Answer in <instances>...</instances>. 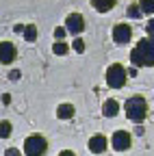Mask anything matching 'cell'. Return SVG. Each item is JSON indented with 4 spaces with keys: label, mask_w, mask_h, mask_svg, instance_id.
Here are the masks:
<instances>
[{
    "label": "cell",
    "mask_w": 154,
    "mask_h": 156,
    "mask_svg": "<svg viewBox=\"0 0 154 156\" xmlns=\"http://www.w3.org/2000/svg\"><path fill=\"white\" fill-rule=\"evenodd\" d=\"M5 156H22V152H20V150H15V147H7Z\"/></svg>",
    "instance_id": "cell-20"
},
{
    "label": "cell",
    "mask_w": 154,
    "mask_h": 156,
    "mask_svg": "<svg viewBox=\"0 0 154 156\" xmlns=\"http://www.w3.org/2000/svg\"><path fill=\"white\" fill-rule=\"evenodd\" d=\"M106 136L104 134H93L91 139H89V150L93 152V154H102L104 150H106Z\"/></svg>",
    "instance_id": "cell-9"
},
{
    "label": "cell",
    "mask_w": 154,
    "mask_h": 156,
    "mask_svg": "<svg viewBox=\"0 0 154 156\" xmlns=\"http://www.w3.org/2000/svg\"><path fill=\"white\" fill-rule=\"evenodd\" d=\"M67 50H70V46H67L65 41H56V44L52 46V52H54V54H59V56H63Z\"/></svg>",
    "instance_id": "cell-14"
},
{
    "label": "cell",
    "mask_w": 154,
    "mask_h": 156,
    "mask_svg": "<svg viewBox=\"0 0 154 156\" xmlns=\"http://www.w3.org/2000/svg\"><path fill=\"white\" fill-rule=\"evenodd\" d=\"M24 37H26V41H35V39H37V28H35V24H26Z\"/></svg>",
    "instance_id": "cell-13"
},
{
    "label": "cell",
    "mask_w": 154,
    "mask_h": 156,
    "mask_svg": "<svg viewBox=\"0 0 154 156\" xmlns=\"http://www.w3.org/2000/svg\"><path fill=\"white\" fill-rule=\"evenodd\" d=\"M139 9H141V13H154V0H143V2H139Z\"/></svg>",
    "instance_id": "cell-16"
},
{
    "label": "cell",
    "mask_w": 154,
    "mask_h": 156,
    "mask_svg": "<svg viewBox=\"0 0 154 156\" xmlns=\"http://www.w3.org/2000/svg\"><path fill=\"white\" fill-rule=\"evenodd\" d=\"M145 30H148V35H150V39H154V17L148 22V26H145Z\"/></svg>",
    "instance_id": "cell-19"
},
{
    "label": "cell",
    "mask_w": 154,
    "mask_h": 156,
    "mask_svg": "<svg viewBox=\"0 0 154 156\" xmlns=\"http://www.w3.org/2000/svg\"><path fill=\"white\" fill-rule=\"evenodd\" d=\"M128 15H130V17H141V9H139L137 2H132V5L128 7Z\"/></svg>",
    "instance_id": "cell-17"
},
{
    "label": "cell",
    "mask_w": 154,
    "mask_h": 156,
    "mask_svg": "<svg viewBox=\"0 0 154 156\" xmlns=\"http://www.w3.org/2000/svg\"><path fill=\"white\" fill-rule=\"evenodd\" d=\"M9 78H11V80H20V78H22V74L17 72V69H13V72L9 74Z\"/></svg>",
    "instance_id": "cell-22"
},
{
    "label": "cell",
    "mask_w": 154,
    "mask_h": 156,
    "mask_svg": "<svg viewBox=\"0 0 154 156\" xmlns=\"http://www.w3.org/2000/svg\"><path fill=\"white\" fill-rule=\"evenodd\" d=\"M113 39H115V44H120V46L128 44L132 39V28L128 24H115L113 26Z\"/></svg>",
    "instance_id": "cell-6"
},
{
    "label": "cell",
    "mask_w": 154,
    "mask_h": 156,
    "mask_svg": "<svg viewBox=\"0 0 154 156\" xmlns=\"http://www.w3.org/2000/svg\"><path fill=\"white\" fill-rule=\"evenodd\" d=\"M113 147L117 150V152H126L130 147V134L126 130H117L113 134Z\"/></svg>",
    "instance_id": "cell-7"
},
{
    "label": "cell",
    "mask_w": 154,
    "mask_h": 156,
    "mask_svg": "<svg viewBox=\"0 0 154 156\" xmlns=\"http://www.w3.org/2000/svg\"><path fill=\"white\" fill-rule=\"evenodd\" d=\"M24 28H26L24 24H17V26H13V30H15V33H24Z\"/></svg>",
    "instance_id": "cell-23"
},
{
    "label": "cell",
    "mask_w": 154,
    "mask_h": 156,
    "mask_svg": "<svg viewBox=\"0 0 154 156\" xmlns=\"http://www.w3.org/2000/svg\"><path fill=\"white\" fill-rule=\"evenodd\" d=\"M102 111H104L106 117H115V115L120 113V104H117V100H106L104 106H102Z\"/></svg>",
    "instance_id": "cell-10"
},
{
    "label": "cell",
    "mask_w": 154,
    "mask_h": 156,
    "mask_svg": "<svg viewBox=\"0 0 154 156\" xmlns=\"http://www.w3.org/2000/svg\"><path fill=\"white\" fill-rule=\"evenodd\" d=\"M130 61L137 67H152L154 65V39H139L137 48L130 52Z\"/></svg>",
    "instance_id": "cell-1"
},
{
    "label": "cell",
    "mask_w": 154,
    "mask_h": 156,
    "mask_svg": "<svg viewBox=\"0 0 154 156\" xmlns=\"http://www.w3.org/2000/svg\"><path fill=\"white\" fill-rule=\"evenodd\" d=\"M106 85L111 89H122L126 85V69L120 63H113L106 69Z\"/></svg>",
    "instance_id": "cell-4"
},
{
    "label": "cell",
    "mask_w": 154,
    "mask_h": 156,
    "mask_svg": "<svg viewBox=\"0 0 154 156\" xmlns=\"http://www.w3.org/2000/svg\"><path fill=\"white\" fill-rule=\"evenodd\" d=\"M2 102H5V104H9V102H11V95H9V93H5V95H2Z\"/></svg>",
    "instance_id": "cell-25"
},
{
    "label": "cell",
    "mask_w": 154,
    "mask_h": 156,
    "mask_svg": "<svg viewBox=\"0 0 154 156\" xmlns=\"http://www.w3.org/2000/svg\"><path fill=\"white\" fill-rule=\"evenodd\" d=\"M48 152V141L41 134H30L24 141V154L26 156H44Z\"/></svg>",
    "instance_id": "cell-3"
},
{
    "label": "cell",
    "mask_w": 154,
    "mask_h": 156,
    "mask_svg": "<svg viewBox=\"0 0 154 156\" xmlns=\"http://www.w3.org/2000/svg\"><path fill=\"white\" fill-rule=\"evenodd\" d=\"M15 58V46L11 41H0V63L9 65Z\"/></svg>",
    "instance_id": "cell-8"
},
{
    "label": "cell",
    "mask_w": 154,
    "mask_h": 156,
    "mask_svg": "<svg viewBox=\"0 0 154 156\" xmlns=\"http://www.w3.org/2000/svg\"><path fill=\"white\" fill-rule=\"evenodd\" d=\"M54 37H56V39L61 41V39L65 37V28H56V30H54Z\"/></svg>",
    "instance_id": "cell-21"
},
{
    "label": "cell",
    "mask_w": 154,
    "mask_h": 156,
    "mask_svg": "<svg viewBox=\"0 0 154 156\" xmlns=\"http://www.w3.org/2000/svg\"><path fill=\"white\" fill-rule=\"evenodd\" d=\"M11 130H13L11 122H0V139H7V136L11 134Z\"/></svg>",
    "instance_id": "cell-15"
},
{
    "label": "cell",
    "mask_w": 154,
    "mask_h": 156,
    "mask_svg": "<svg viewBox=\"0 0 154 156\" xmlns=\"http://www.w3.org/2000/svg\"><path fill=\"white\" fill-rule=\"evenodd\" d=\"M65 30H70L72 35H81L85 30V17L81 13H70L65 20Z\"/></svg>",
    "instance_id": "cell-5"
},
{
    "label": "cell",
    "mask_w": 154,
    "mask_h": 156,
    "mask_svg": "<svg viewBox=\"0 0 154 156\" xmlns=\"http://www.w3.org/2000/svg\"><path fill=\"white\" fill-rule=\"evenodd\" d=\"M124 108H126L128 119L134 122V124H141L145 119V115H148V102H145V98H141V95L128 98L126 104H124Z\"/></svg>",
    "instance_id": "cell-2"
},
{
    "label": "cell",
    "mask_w": 154,
    "mask_h": 156,
    "mask_svg": "<svg viewBox=\"0 0 154 156\" xmlns=\"http://www.w3.org/2000/svg\"><path fill=\"white\" fill-rule=\"evenodd\" d=\"M72 48L78 52V54H83V52H85V41H83V39H74V41H72Z\"/></svg>",
    "instance_id": "cell-18"
},
{
    "label": "cell",
    "mask_w": 154,
    "mask_h": 156,
    "mask_svg": "<svg viewBox=\"0 0 154 156\" xmlns=\"http://www.w3.org/2000/svg\"><path fill=\"white\" fill-rule=\"evenodd\" d=\"M95 9H98V11H111L113 7H115V0H93V2H91Z\"/></svg>",
    "instance_id": "cell-12"
},
{
    "label": "cell",
    "mask_w": 154,
    "mask_h": 156,
    "mask_svg": "<svg viewBox=\"0 0 154 156\" xmlns=\"http://www.w3.org/2000/svg\"><path fill=\"white\" fill-rule=\"evenodd\" d=\"M59 156H76V154H74V152H70V150H63Z\"/></svg>",
    "instance_id": "cell-24"
},
{
    "label": "cell",
    "mask_w": 154,
    "mask_h": 156,
    "mask_svg": "<svg viewBox=\"0 0 154 156\" xmlns=\"http://www.w3.org/2000/svg\"><path fill=\"white\" fill-rule=\"evenodd\" d=\"M56 117H59V119H72L74 117V106L72 104H61L56 108Z\"/></svg>",
    "instance_id": "cell-11"
}]
</instances>
